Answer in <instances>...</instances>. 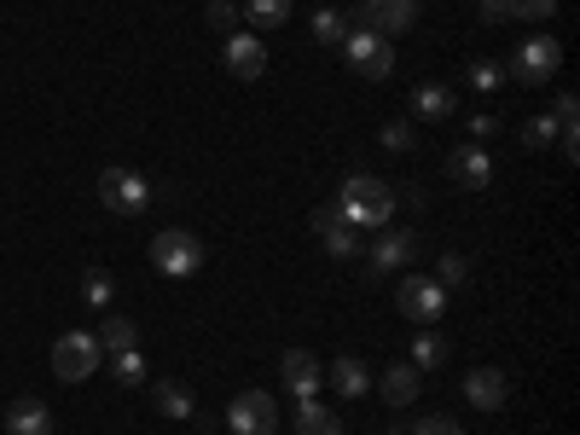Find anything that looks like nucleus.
Masks as SVG:
<instances>
[{"mask_svg": "<svg viewBox=\"0 0 580 435\" xmlns=\"http://www.w3.org/2000/svg\"><path fill=\"white\" fill-rule=\"evenodd\" d=\"M412 24H419V0H360V30L401 35Z\"/></svg>", "mask_w": 580, "mask_h": 435, "instance_id": "11", "label": "nucleus"}, {"mask_svg": "<svg viewBox=\"0 0 580 435\" xmlns=\"http://www.w3.org/2000/svg\"><path fill=\"white\" fill-rule=\"evenodd\" d=\"M0 435H53V412H47V401L18 395V401L7 406V419H0Z\"/></svg>", "mask_w": 580, "mask_h": 435, "instance_id": "15", "label": "nucleus"}, {"mask_svg": "<svg viewBox=\"0 0 580 435\" xmlns=\"http://www.w3.org/2000/svg\"><path fill=\"white\" fill-rule=\"evenodd\" d=\"M331 389H337L343 401H360L366 389H371L366 360H360V355H337V360H331Z\"/></svg>", "mask_w": 580, "mask_h": 435, "instance_id": "17", "label": "nucleus"}, {"mask_svg": "<svg viewBox=\"0 0 580 435\" xmlns=\"http://www.w3.org/2000/svg\"><path fill=\"white\" fill-rule=\"evenodd\" d=\"M505 395H511V378H505L500 366H470V371H465V401H470L476 412H500Z\"/></svg>", "mask_w": 580, "mask_h": 435, "instance_id": "12", "label": "nucleus"}, {"mask_svg": "<svg viewBox=\"0 0 580 435\" xmlns=\"http://www.w3.org/2000/svg\"><path fill=\"white\" fill-rule=\"evenodd\" d=\"M152 267L163 279H192L203 267V238L186 233V226H163V233L152 238Z\"/></svg>", "mask_w": 580, "mask_h": 435, "instance_id": "2", "label": "nucleus"}, {"mask_svg": "<svg viewBox=\"0 0 580 435\" xmlns=\"http://www.w3.org/2000/svg\"><path fill=\"white\" fill-rule=\"evenodd\" d=\"M105 366H111V378H116L122 389L145 383V360H140V348H116V355H105Z\"/></svg>", "mask_w": 580, "mask_h": 435, "instance_id": "25", "label": "nucleus"}, {"mask_svg": "<svg viewBox=\"0 0 580 435\" xmlns=\"http://www.w3.org/2000/svg\"><path fill=\"white\" fill-rule=\"evenodd\" d=\"M482 18H488V24H505L511 7H505V0H482Z\"/></svg>", "mask_w": 580, "mask_h": 435, "instance_id": "38", "label": "nucleus"}, {"mask_svg": "<svg viewBox=\"0 0 580 435\" xmlns=\"http://www.w3.org/2000/svg\"><path fill=\"white\" fill-rule=\"evenodd\" d=\"M297 435H343V424H337V412H331V406H320V395H308L297 406Z\"/></svg>", "mask_w": 580, "mask_h": 435, "instance_id": "19", "label": "nucleus"}, {"mask_svg": "<svg viewBox=\"0 0 580 435\" xmlns=\"http://www.w3.org/2000/svg\"><path fill=\"white\" fill-rule=\"evenodd\" d=\"M447 355H453V343L442 337V331H424V337L419 343H412V366H419V371H435V366H447Z\"/></svg>", "mask_w": 580, "mask_h": 435, "instance_id": "22", "label": "nucleus"}, {"mask_svg": "<svg viewBox=\"0 0 580 435\" xmlns=\"http://www.w3.org/2000/svg\"><path fill=\"white\" fill-rule=\"evenodd\" d=\"M250 30H285L290 24V0H244Z\"/></svg>", "mask_w": 580, "mask_h": 435, "instance_id": "23", "label": "nucleus"}, {"mask_svg": "<svg viewBox=\"0 0 580 435\" xmlns=\"http://www.w3.org/2000/svg\"><path fill=\"white\" fill-rule=\"evenodd\" d=\"M279 378H285V389H290V395H297V401H308V395H320V360L314 355H308V348H285V355H279Z\"/></svg>", "mask_w": 580, "mask_h": 435, "instance_id": "14", "label": "nucleus"}, {"mask_svg": "<svg viewBox=\"0 0 580 435\" xmlns=\"http://www.w3.org/2000/svg\"><path fill=\"white\" fill-rule=\"evenodd\" d=\"M412 111H419V122H447L453 111H459V99H453V81H424V88L412 93Z\"/></svg>", "mask_w": 580, "mask_h": 435, "instance_id": "16", "label": "nucleus"}, {"mask_svg": "<svg viewBox=\"0 0 580 435\" xmlns=\"http://www.w3.org/2000/svg\"><path fill=\"white\" fill-rule=\"evenodd\" d=\"M412 435H465V430L453 424V419H435V412H430V419H419V424H412Z\"/></svg>", "mask_w": 580, "mask_h": 435, "instance_id": "35", "label": "nucleus"}, {"mask_svg": "<svg viewBox=\"0 0 580 435\" xmlns=\"http://www.w3.org/2000/svg\"><path fill=\"white\" fill-rule=\"evenodd\" d=\"M383 401L389 406H412V401H419V366H412V360L389 366L383 371Z\"/></svg>", "mask_w": 580, "mask_h": 435, "instance_id": "18", "label": "nucleus"}, {"mask_svg": "<svg viewBox=\"0 0 580 435\" xmlns=\"http://www.w3.org/2000/svg\"><path fill=\"white\" fill-rule=\"evenodd\" d=\"M337 210L355 233H378V226L395 221V192H389V180H378V175H348Z\"/></svg>", "mask_w": 580, "mask_h": 435, "instance_id": "1", "label": "nucleus"}, {"mask_svg": "<svg viewBox=\"0 0 580 435\" xmlns=\"http://www.w3.org/2000/svg\"><path fill=\"white\" fill-rule=\"evenodd\" d=\"M551 122H557V129H575V122H580V99H575V93H557Z\"/></svg>", "mask_w": 580, "mask_h": 435, "instance_id": "34", "label": "nucleus"}, {"mask_svg": "<svg viewBox=\"0 0 580 435\" xmlns=\"http://www.w3.org/2000/svg\"><path fill=\"white\" fill-rule=\"evenodd\" d=\"M81 297H88V308H99V314H111L116 285H111V274H105V267H88V274H81Z\"/></svg>", "mask_w": 580, "mask_h": 435, "instance_id": "24", "label": "nucleus"}, {"mask_svg": "<svg viewBox=\"0 0 580 435\" xmlns=\"http://www.w3.org/2000/svg\"><path fill=\"white\" fill-rule=\"evenodd\" d=\"M221 65L233 81H261L267 76V41L261 35H226V47H221Z\"/></svg>", "mask_w": 580, "mask_h": 435, "instance_id": "10", "label": "nucleus"}, {"mask_svg": "<svg viewBox=\"0 0 580 435\" xmlns=\"http://www.w3.org/2000/svg\"><path fill=\"white\" fill-rule=\"evenodd\" d=\"M343 35H348V18L337 7H320L314 12V41L320 47H343Z\"/></svg>", "mask_w": 580, "mask_h": 435, "instance_id": "26", "label": "nucleus"}, {"mask_svg": "<svg viewBox=\"0 0 580 435\" xmlns=\"http://www.w3.org/2000/svg\"><path fill=\"white\" fill-rule=\"evenodd\" d=\"M383 145H389V152H412V145H419V134H412L406 122H383Z\"/></svg>", "mask_w": 580, "mask_h": 435, "instance_id": "31", "label": "nucleus"}, {"mask_svg": "<svg viewBox=\"0 0 580 435\" xmlns=\"http://www.w3.org/2000/svg\"><path fill=\"white\" fill-rule=\"evenodd\" d=\"M465 81H470V88H476V93H500V81H505V70H500V65H493V58H476V65L465 70Z\"/></svg>", "mask_w": 580, "mask_h": 435, "instance_id": "28", "label": "nucleus"}, {"mask_svg": "<svg viewBox=\"0 0 580 435\" xmlns=\"http://www.w3.org/2000/svg\"><path fill=\"white\" fill-rule=\"evenodd\" d=\"M557 65H564V41L557 35H528L511 58V76L523 81V88H546V81L557 76Z\"/></svg>", "mask_w": 580, "mask_h": 435, "instance_id": "6", "label": "nucleus"}, {"mask_svg": "<svg viewBox=\"0 0 580 435\" xmlns=\"http://www.w3.org/2000/svg\"><path fill=\"white\" fill-rule=\"evenodd\" d=\"M325 256L331 261H355L360 256V233H355V226H331V233H325Z\"/></svg>", "mask_w": 580, "mask_h": 435, "instance_id": "27", "label": "nucleus"}, {"mask_svg": "<svg viewBox=\"0 0 580 435\" xmlns=\"http://www.w3.org/2000/svg\"><path fill=\"white\" fill-rule=\"evenodd\" d=\"M557 134H564V129H557L551 116H528V122H523V145H528V152H546Z\"/></svg>", "mask_w": 580, "mask_h": 435, "instance_id": "30", "label": "nucleus"}, {"mask_svg": "<svg viewBox=\"0 0 580 435\" xmlns=\"http://www.w3.org/2000/svg\"><path fill=\"white\" fill-rule=\"evenodd\" d=\"M493 134H500V122H493V116H470V140H493Z\"/></svg>", "mask_w": 580, "mask_h": 435, "instance_id": "37", "label": "nucleus"}, {"mask_svg": "<svg viewBox=\"0 0 580 435\" xmlns=\"http://www.w3.org/2000/svg\"><path fill=\"white\" fill-rule=\"evenodd\" d=\"M395 302H401V314H406L412 325H435V320L447 314V285H435V279H424V274H406L401 290H395Z\"/></svg>", "mask_w": 580, "mask_h": 435, "instance_id": "7", "label": "nucleus"}, {"mask_svg": "<svg viewBox=\"0 0 580 435\" xmlns=\"http://www.w3.org/2000/svg\"><path fill=\"white\" fill-rule=\"evenodd\" d=\"M238 18H244V12L233 7V0H210V24H215V30L233 35V30H238Z\"/></svg>", "mask_w": 580, "mask_h": 435, "instance_id": "32", "label": "nucleus"}, {"mask_svg": "<svg viewBox=\"0 0 580 435\" xmlns=\"http://www.w3.org/2000/svg\"><path fill=\"white\" fill-rule=\"evenodd\" d=\"M226 424H233V435H274L279 430V406L267 389H244V395L226 406Z\"/></svg>", "mask_w": 580, "mask_h": 435, "instance_id": "8", "label": "nucleus"}, {"mask_svg": "<svg viewBox=\"0 0 580 435\" xmlns=\"http://www.w3.org/2000/svg\"><path fill=\"white\" fill-rule=\"evenodd\" d=\"M447 175H453V186H465V192H482V186L493 180V163H488L482 145H453V152H447Z\"/></svg>", "mask_w": 580, "mask_h": 435, "instance_id": "13", "label": "nucleus"}, {"mask_svg": "<svg viewBox=\"0 0 580 435\" xmlns=\"http://www.w3.org/2000/svg\"><path fill=\"white\" fill-rule=\"evenodd\" d=\"M99 203H105L111 215L134 221V215H145V203H152V180L140 169H105L99 175Z\"/></svg>", "mask_w": 580, "mask_h": 435, "instance_id": "5", "label": "nucleus"}, {"mask_svg": "<svg viewBox=\"0 0 580 435\" xmlns=\"http://www.w3.org/2000/svg\"><path fill=\"white\" fill-rule=\"evenodd\" d=\"M152 401H157V412H163V419H192V389H186V383H175V378H163L157 389H152Z\"/></svg>", "mask_w": 580, "mask_h": 435, "instance_id": "20", "label": "nucleus"}, {"mask_svg": "<svg viewBox=\"0 0 580 435\" xmlns=\"http://www.w3.org/2000/svg\"><path fill=\"white\" fill-rule=\"evenodd\" d=\"M435 267H442V279H435V285H465V274H470V261H465V256H453V250L435 261Z\"/></svg>", "mask_w": 580, "mask_h": 435, "instance_id": "33", "label": "nucleus"}, {"mask_svg": "<svg viewBox=\"0 0 580 435\" xmlns=\"http://www.w3.org/2000/svg\"><path fill=\"white\" fill-rule=\"evenodd\" d=\"M511 18H523V24H551L557 18V0H505Z\"/></svg>", "mask_w": 580, "mask_h": 435, "instance_id": "29", "label": "nucleus"}, {"mask_svg": "<svg viewBox=\"0 0 580 435\" xmlns=\"http://www.w3.org/2000/svg\"><path fill=\"white\" fill-rule=\"evenodd\" d=\"M99 366H105V348H99L93 331H65V337L53 343V371H58V383H88Z\"/></svg>", "mask_w": 580, "mask_h": 435, "instance_id": "4", "label": "nucleus"}, {"mask_svg": "<svg viewBox=\"0 0 580 435\" xmlns=\"http://www.w3.org/2000/svg\"><path fill=\"white\" fill-rule=\"evenodd\" d=\"M343 58H348V70H355L360 81H383L389 70H395V47H389V35L360 30V24H348V35H343Z\"/></svg>", "mask_w": 580, "mask_h": 435, "instance_id": "3", "label": "nucleus"}, {"mask_svg": "<svg viewBox=\"0 0 580 435\" xmlns=\"http://www.w3.org/2000/svg\"><path fill=\"white\" fill-rule=\"evenodd\" d=\"M331 226H348V221H343V210H337V203H320V210H314V233L325 238Z\"/></svg>", "mask_w": 580, "mask_h": 435, "instance_id": "36", "label": "nucleus"}, {"mask_svg": "<svg viewBox=\"0 0 580 435\" xmlns=\"http://www.w3.org/2000/svg\"><path fill=\"white\" fill-rule=\"evenodd\" d=\"M93 337H99V348H105V355H116V348H134V343H140V325H134L129 314H105V325H99Z\"/></svg>", "mask_w": 580, "mask_h": 435, "instance_id": "21", "label": "nucleus"}, {"mask_svg": "<svg viewBox=\"0 0 580 435\" xmlns=\"http://www.w3.org/2000/svg\"><path fill=\"white\" fill-rule=\"evenodd\" d=\"M412 256H419V238L401 233V226H378V244L366 250V274L371 279H389V274H401Z\"/></svg>", "mask_w": 580, "mask_h": 435, "instance_id": "9", "label": "nucleus"}]
</instances>
